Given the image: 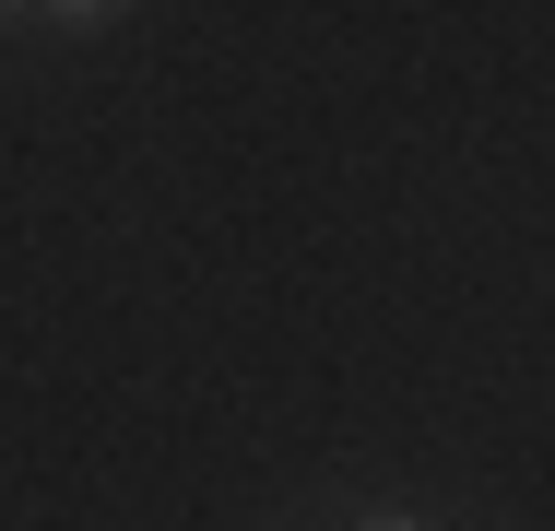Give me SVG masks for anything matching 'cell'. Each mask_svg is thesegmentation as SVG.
<instances>
[{
    "instance_id": "obj_1",
    "label": "cell",
    "mask_w": 555,
    "mask_h": 531,
    "mask_svg": "<svg viewBox=\"0 0 555 531\" xmlns=\"http://www.w3.org/2000/svg\"><path fill=\"white\" fill-rule=\"evenodd\" d=\"M36 12H48V24H60V36H95V24H118V12H130V0H36Z\"/></svg>"
},
{
    "instance_id": "obj_2",
    "label": "cell",
    "mask_w": 555,
    "mask_h": 531,
    "mask_svg": "<svg viewBox=\"0 0 555 531\" xmlns=\"http://www.w3.org/2000/svg\"><path fill=\"white\" fill-rule=\"evenodd\" d=\"M24 12H36V0H0V36H12V24H24Z\"/></svg>"
},
{
    "instance_id": "obj_3",
    "label": "cell",
    "mask_w": 555,
    "mask_h": 531,
    "mask_svg": "<svg viewBox=\"0 0 555 531\" xmlns=\"http://www.w3.org/2000/svg\"><path fill=\"white\" fill-rule=\"evenodd\" d=\"M354 531H426V520H354Z\"/></svg>"
}]
</instances>
